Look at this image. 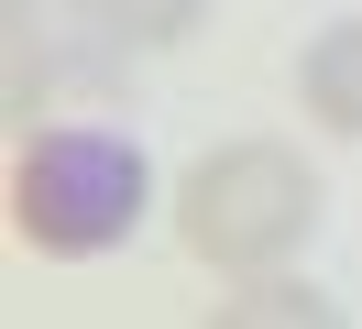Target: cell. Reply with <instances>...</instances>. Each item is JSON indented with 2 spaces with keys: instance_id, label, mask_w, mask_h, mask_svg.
I'll use <instances>...</instances> for the list:
<instances>
[{
  "instance_id": "3",
  "label": "cell",
  "mask_w": 362,
  "mask_h": 329,
  "mask_svg": "<svg viewBox=\"0 0 362 329\" xmlns=\"http://www.w3.org/2000/svg\"><path fill=\"white\" fill-rule=\"evenodd\" d=\"M296 110H308L318 132H340V143H362V11L318 22V33L296 44Z\"/></svg>"
},
{
  "instance_id": "4",
  "label": "cell",
  "mask_w": 362,
  "mask_h": 329,
  "mask_svg": "<svg viewBox=\"0 0 362 329\" xmlns=\"http://www.w3.org/2000/svg\"><path fill=\"white\" fill-rule=\"evenodd\" d=\"M77 22H88L110 55H165V44H187L220 0H66Z\"/></svg>"
},
{
  "instance_id": "5",
  "label": "cell",
  "mask_w": 362,
  "mask_h": 329,
  "mask_svg": "<svg viewBox=\"0 0 362 329\" xmlns=\"http://www.w3.org/2000/svg\"><path fill=\"white\" fill-rule=\"evenodd\" d=\"M242 318H308V329H329L340 307L318 296V285H286V263H274V275H242V296H220V329H242Z\"/></svg>"
},
{
  "instance_id": "1",
  "label": "cell",
  "mask_w": 362,
  "mask_h": 329,
  "mask_svg": "<svg viewBox=\"0 0 362 329\" xmlns=\"http://www.w3.org/2000/svg\"><path fill=\"white\" fill-rule=\"evenodd\" d=\"M154 219V154L132 121H23L11 132V241L45 263H99Z\"/></svg>"
},
{
  "instance_id": "2",
  "label": "cell",
  "mask_w": 362,
  "mask_h": 329,
  "mask_svg": "<svg viewBox=\"0 0 362 329\" xmlns=\"http://www.w3.org/2000/svg\"><path fill=\"white\" fill-rule=\"evenodd\" d=\"M308 231H318V175H308V154L274 143V132L209 143L198 165H187V187H176V241H187L220 285L296 263Z\"/></svg>"
},
{
  "instance_id": "6",
  "label": "cell",
  "mask_w": 362,
  "mask_h": 329,
  "mask_svg": "<svg viewBox=\"0 0 362 329\" xmlns=\"http://www.w3.org/2000/svg\"><path fill=\"white\" fill-rule=\"evenodd\" d=\"M0 22H33V0H0Z\"/></svg>"
}]
</instances>
